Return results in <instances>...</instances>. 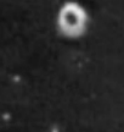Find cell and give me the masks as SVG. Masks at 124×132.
<instances>
[{"instance_id": "1", "label": "cell", "mask_w": 124, "mask_h": 132, "mask_svg": "<svg viewBox=\"0 0 124 132\" xmlns=\"http://www.w3.org/2000/svg\"><path fill=\"white\" fill-rule=\"evenodd\" d=\"M57 24L60 32L69 38L83 36L88 26V14L79 4L66 3L58 12Z\"/></svg>"}]
</instances>
